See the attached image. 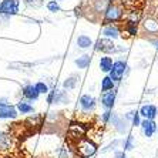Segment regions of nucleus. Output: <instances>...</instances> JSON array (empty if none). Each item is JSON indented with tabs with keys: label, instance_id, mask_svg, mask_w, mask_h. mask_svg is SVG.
I'll use <instances>...</instances> for the list:
<instances>
[{
	"label": "nucleus",
	"instance_id": "nucleus-16",
	"mask_svg": "<svg viewBox=\"0 0 158 158\" xmlns=\"http://www.w3.org/2000/svg\"><path fill=\"white\" fill-rule=\"evenodd\" d=\"M11 147V135L7 132L0 131V150H10Z\"/></svg>",
	"mask_w": 158,
	"mask_h": 158
},
{
	"label": "nucleus",
	"instance_id": "nucleus-17",
	"mask_svg": "<svg viewBox=\"0 0 158 158\" xmlns=\"http://www.w3.org/2000/svg\"><path fill=\"white\" fill-rule=\"evenodd\" d=\"M100 69H101V71H104V73H110L111 69H113V64H114V61H113V59L111 57H108V56H104V57H101L100 59Z\"/></svg>",
	"mask_w": 158,
	"mask_h": 158
},
{
	"label": "nucleus",
	"instance_id": "nucleus-2",
	"mask_svg": "<svg viewBox=\"0 0 158 158\" xmlns=\"http://www.w3.org/2000/svg\"><path fill=\"white\" fill-rule=\"evenodd\" d=\"M124 16V9H123L121 4L115 3H110L107 6V9L104 10V22L106 23H117L120 22Z\"/></svg>",
	"mask_w": 158,
	"mask_h": 158
},
{
	"label": "nucleus",
	"instance_id": "nucleus-26",
	"mask_svg": "<svg viewBox=\"0 0 158 158\" xmlns=\"http://www.w3.org/2000/svg\"><path fill=\"white\" fill-rule=\"evenodd\" d=\"M36 88H37V91L40 93V94H47L50 90H48V85L46 84V83H43V81H39V83H36Z\"/></svg>",
	"mask_w": 158,
	"mask_h": 158
},
{
	"label": "nucleus",
	"instance_id": "nucleus-36",
	"mask_svg": "<svg viewBox=\"0 0 158 158\" xmlns=\"http://www.w3.org/2000/svg\"><path fill=\"white\" fill-rule=\"evenodd\" d=\"M157 134H158V123H157Z\"/></svg>",
	"mask_w": 158,
	"mask_h": 158
},
{
	"label": "nucleus",
	"instance_id": "nucleus-5",
	"mask_svg": "<svg viewBox=\"0 0 158 158\" xmlns=\"http://www.w3.org/2000/svg\"><path fill=\"white\" fill-rule=\"evenodd\" d=\"M2 15H17L19 13V0H3L0 3Z\"/></svg>",
	"mask_w": 158,
	"mask_h": 158
},
{
	"label": "nucleus",
	"instance_id": "nucleus-37",
	"mask_svg": "<svg viewBox=\"0 0 158 158\" xmlns=\"http://www.w3.org/2000/svg\"><path fill=\"white\" fill-rule=\"evenodd\" d=\"M0 158H2V157H0Z\"/></svg>",
	"mask_w": 158,
	"mask_h": 158
},
{
	"label": "nucleus",
	"instance_id": "nucleus-22",
	"mask_svg": "<svg viewBox=\"0 0 158 158\" xmlns=\"http://www.w3.org/2000/svg\"><path fill=\"white\" fill-rule=\"evenodd\" d=\"M90 61H91V57L88 54H84L81 57H78V59H76V66L78 69H81V70H84V69H87L90 66Z\"/></svg>",
	"mask_w": 158,
	"mask_h": 158
},
{
	"label": "nucleus",
	"instance_id": "nucleus-10",
	"mask_svg": "<svg viewBox=\"0 0 158 158\" xmlns=\"http://www.w3.org/2000/svg\"><path fill=\"white\" fill-rule=\"evenodd\" d=\"M17 115L19 111L16 107L10 106V104L0 107V120H15L17 118Z\"/></svg>",
	"mask_w": 158,
	"mask_h": 158
},
{
	"label": "nucleus",
	"instance_id": "nucleus-15",
	"mask_svg": "<svg viewBox=\"0 0 158 158\" xmlns=\"http://www.w3.org/2000/svg\"><path fill=\"white\" fill-rule=\"evenodd\" d=\"M130 125H131V123H130L128 120H125V118L120 117V120L115 123L114 128H115V131H117L118 134H123V135H125V134L128 132V130H130Z\"/></svg>",
	"mask_w": 158,
	"mask_h": 158
},
{
	"label": "nucleus",
	"instance_id": "nucleus-14",
	"mask_svg": "<svg viewBox=\"0 0 158 158\" xmlns=\"http://www.w3.org/2000/svg\"><path fill=\"white\" fill-rule=\"evenodd\" d=\"M143 29L148 34H157L158 33V20L154 17H145L143 20Z\"/></svg>",
	"mask_w": 158,
	"mask_h": 158
},
{
	"label": "nucleus",
	"instance_id": "nucleus-25",
	"mask_svg": "<svg viewBox=\"0 0 158 158\" xmlns=\"http://www.w3.org/2000/svg\"><path fill=\"white\" fill-rule=\"evenodd\" d=\"M123 145H124V150H127V151L132 150V148H134V135L128 134V135H127V138L123 141Z\"/></svg>",
	"mask_w": 158,
	"mask_h": 158
},
{
	"label": "nucleus",
	"instance_id": "nucleus-1",
	"mask_svg": "<svg viewBox=\"0 0 158 158\" xmlns=\"http://www.w3.org/2000/svg\"><path fill=\"white\" fill-rule=\"evenodd\" d=\"M76 157L80 158H93L97 154V144L87 137H83L80 140H77L73 145Z\"/></svg>",
	"mask_w": 158,
	"mask_h": 158
},
{
	"label": "nucleus",
	"instance_id": "nucleus-4",
	"mask_svg": "<svg viewBox=\"0 0 158 158\" xmlns=\"http://www.w3.org/2000/svg\"><path fill=\"white\" fill-rule=\"evenodd\" d=\"M94 48H96V52H101V53H106V54L118 52L117 47H115V44L113 43V40H111V39H107V37L100 39V40L96 43Z\"/></svg>",
	"mask_w": 158,
	"mask_h": 158
},
{
	"label": "nucleus",
	"instance_id": "nucleus-12",
	"mask_svg": "<svg viewBox=\"0 0 158 158\" xmlns=\"http://www.w3.org/2000/svg\"><path fill=\"white\" fill-rule=\"evenodd\" d=\"M85 127L83 124H80V123H74V124H71L70 127H69V134L71 135V138H74V140L77 141L80 140V138H83L85 134Z\"/></svg>",
	"mask_w": 158,
	"mask_h": 158
},
{
	"label": "nucleus",
	"instance_id": "nucleus-28",
	"mask_svg": "<svg viewBox=\"0 0 158 158\" xmlns=\"http://www.w3.org/2000/svg\"><path fill=\"white\" fill-rule=\"evenodd\" d=\"M111 114H113V111L111 110H106L103 114H101V121H103V124H108V123H110Z\"/></svg>",
	"mask_w": 158,
	"mask_h": 158
},
{
	"label": "nucleus",
	"instance_id": "nucleus-9",
	"mask_svg": "<svg viewBox=\"0 0 158 158\" xmlns=\"http://www.w3.org/2000/svg\"><path fill=\"white\" fill-rule=\"evenodd\" d=\"M120 34H121V29H120L115 23H108L103 29V36L107 37V39H111V40L118 39Z\"/></svg>",
	"mask_w": 158,
	"mask_h": 158
},
{
	"label": "nucleus",
	"instance_id": "nucleus-35",
	"mask_svg": "<svg viewBox=\"0 0 158 158\" xmlns=\"http://www.w3.org/2000/svg\"><path fill=\"white\" fill-rule=\"evenodd\" d=\"M151 41V43H152V44H154V46H155V48H157V50H158V40H150Z\"/></svg>",
	"mask_w": 158,
	"mask_h": 158
},
{
	"label": "nucleus",
	"instance_id": "nucleus-18",
	"mask_svg": "<svg viewBox=\"0 0 158 158\" xmlns=\"http://www.w3.org/2000/svg\"><path fill=\"white\" fill-rule=\"evenodd\" d=\"M115 88V81L110 77V76H106V77L101 78V91H111Z\"/></svg>",
	"mask_w": 158,
	"mask_h": 158
},
{
	"label": "nucleus",
	"instance_id": "nucleus-11",
	"mask_svg": "<svg viewBox=\"0 0 158 158\" xmlns=\"http://www.w3.org/2000/svg\"><path fill=\"white\" fill-rule=\"evenodd\" d=\"M115 97H117V93H115L114 90L104 91L103 94H101V106H103L106 110H111L115 103Z\"/></svg>",
	"mask_w": 158,
	"mask_h": 158
},
{
	"label": "nucleus",
	"instance_id": "nucleus-21",
	"mask_svg": "<svg viewBox=\"0 0 158 158\" xmlns=\"http://www.w3.org/2000/svg\"><path fill=\"white\" fill-rule=\"evenodd\" d=\"M19 113H22V114H30V113H33L34 108L33 106L29 103V101H19L17 106H16Z\"/></svg>",
	"mask_w": 158,
	"mask_h": 158
},
{
	"label": "nucleus",
	"instance_id": "nucleus-13",
	"mask_svg": "<svg viewBox=\"0 0 158 158\" xmlns=\"http://www.w3.org/2000/svg\"><path fill=\"white\" fill-rule=\"evenodd\" d=\"M22 94H23V97H24L27 101H36V100L39 98V96H40V93L37 91L36 85H33V84L24 85L23 90H22Z\"/></svg>",
	"mask_w": 158,
	"mask_h": 158
},
{
	"label": "nucleus",
	"instance_id": "nucleus-23",
	"mask_svg": "<svg viewBox=\"0 0 158 158\" xmlns=\"http://www.w3.org/2000/svg\"><path fill=\"white\" fill-rule=\"evenodd\" d=\"M125 31H127L130 36H137V34H138V23L127 20V22H125Z\"/></svg>",
	"mask_w": 158,
	"mask_h": 158
},
{
	"label": "nucleus",
	"instance_id": "nucleus-8",
	"mask_svg": "<svg viewBox=\"0 0 158 158\" xmlns=\"http://www.w3.org/2000/svg\"><path fill=\"white\" fill-rule=\"evenodd\" d=\"M138 111L141 117L147 120H155V117L158 115V107L154 104H143Z\"/></svg>",
	"mask_w": 158,
	"mask_h": 158
},
{
	"label": "nucleus",
	"instance_id": "nucleus-30",
	"mask_svg": "<svg viewBox=\"0 0 158 158\" xmlns=\"http://www.w3.org/2000/svg\"><path fill=\"white\" fill-rule=\"evenodd\" d=\"M118 144H120V140H114V141H113V143H111L110 144V145H107V147L106 148H104V152H107V151H111V150H115V148H117V145H118Z\"/></svg>",
	"mask_w": 158,
	"mask_h": 158
},
{
	"label": "nucleus",
	"instance_id": "nucleus-3",
	"mask_svg": "<svg viewBox=\"0 0 158 158\" xmlns=\"http://www.w3.org/2000/svg\"><path fill=\"white\" fill-rule=\"evenodd\" d=\"M125 71H127V63L123 61V60H117V61H114V64H113V69H111V71L108 73V76H110L115 83H120V81L123 80V77H124Z\"/></svg>",
	"mask_w": 158,
	"mask_h": 158
},
{
	"label": "nucleus",
	"instance_id": "nucleus-24",
	"mask_svg": "<svg viewBox=\"0 0 158 158\" xmlns=\"http://www.w3.org/2000/svg\"><path fill=\"white\" fill-rule=\"evenodd\" d=\"M70 101L69 96H67L66 91H57L56 93V98H54V103L56 104H67Z\"/></svg>",
	"mask_w": 158,
	"mask_h": 158
},
{
	"label": "nucleus",
	"instance_id": "nucleus-33",
	"mask_svg": "<svg viewBox=\"0 0 158 158\" xmlns=\"http://www.w3.org/2000/svg\"><path fill=\"white\" fill-rule=\"evenodd\" d=\"M113 158H127V155H125L124 151H115V154Z\"/></svg>",
	"mask_w": 158,
	"mask_h": 158
},
{
	"label": "nucleus",
	"instance_id": "nucleus-20",
	"mask_svg": "<svg viewBox=\"0 0 158 158\" xmlns=\"http://www.w3.org/2000/svg\"><path fill=\"white\" fill-rule=\"evenodd\" d=\"M78 80H80V77L76 76V74H73V76H70L69 78L64 80V83H63V88H64V90H74L76 85H77V83H78Z\"/></svg>",
	"mask_w": 158,
	"mask_h": 158
},
{
	"label": "nucleus",
	"instance_id": "nucleus-19",
	"mask_svg": "<svg viewBox=\"0 0 158 158\" xmlns=\"http://www.w3.org/2000/svg\"><path fill=\"white\" fill-rule=\"evenodd\" d=\"M77 46L80 48H90L91 46H94L91 37L85 36V34H81V36L77 37Z\"/></svg>",
	"mask_w": 158,
	"mask_h": 158
},
{
	"label": "nucleus",
	"instance_id": "nucleus-27",
	"mask_svg": "<svg viewBox=\"0 0 158 158\" xmlns=\"http://www.w3.org/2000/svg\"><path fill=\"white\" fill-rule=\"evenodd\" d=\"M141 121H143V117L140 115V111H135V114H134V117L131 120V125L132 127H140Z\"/></svg>",
	"mask_w": 158,
	"mask_h": 158
},
{
	"label": "nucleus",
	"instance_id": "nucleus-6",
	"mask_svg": "<svg viewBox=\"0 0 158 158\" xmlns=\"http://www.w3.org/2000/svg\"><path fill=\"white\" fill-rule=\"evenodd\" d=\"M96 106H97L96 98L90 96V94H84V96L80 97V108L84 113H93L96 110Z\"/></svg>",
	"mask_w": 158,
	"mask_h": 158
},
{
	"label": "nucleus",
	"instance_id": "nucleus-34",
	"mask_svg": "<svg viewBox=\"0 0 158 158\" xmlns=\"http://www.w3.org/2000/svg\"><path fill=\"white\" fill-rule=\"evenodd\" d=\"M7 104H9V100L6 98V97H0V107L7 106Z\"/></svg>",
	"mask_w": 158,
	"mask_h": 158
},
{
	"label": "nucleus",
	"instance_id": "nucleus-29",
	"mask_svg": "<svg viewBox=\"0 0 158 158\" xmlns=\"http://www.w3.org/2000/svg\"><path fill=\"white\" fill-rule=\"evenodd\" d=\"M47 9L50 11H60V6H59V3H57L56 0L48 2V3H47Z\"/></svg>",
	"mask_w": 158,
	"mask_h": 158
},
{
	"label": "nucleus",
	"instance_id": "nucleus-7",
	"mask_svg": "<svg viewBox=\"0 0 158 158\" xmlns=\"http://www.w3.org/2000/svg\"><path fill=\"white\" fill-rule=\"evenodd\" d=\"M141 131L147 138H151L157 132V123L154 120H147V118H143L141 121Z\"/></svg>",
	"mask_w": 158,
	"mask_h": 158
},
{
	"label": "nucleus",
	"instance_id": "nucleus-31",
	"mask_svg": "<svg viewBox=\"0 0 158 158\" xmlns=\"http://www.w3.org/2000/svg\"><path fill=\"white\" fill-rule=\"evenodd\" d=\"M56 90L54 91H48V96H47V103L48 104H54V98H56Z\"/></svg>",
	"mask_w": 158,
	"mask_h": 158
},
{
	"label": "nucleus",
	"instance_id": "nucleus-32",
	"mask_svg": "<svg viewBox=\"0 0 158 158\" xmlns=\"http://www.w3.org/2000/svg\"><path fill=\"white\" fill-rule=\"evenodd\" d=\"M135 111L137 110H132V111H128V113H127V114L124 115V118L125 120H128L130 123H131V120H132V117H134V114H135Z\"/></svg>",
	"mask_w": 158,
	"mask_h": 158
}]
</instances>
